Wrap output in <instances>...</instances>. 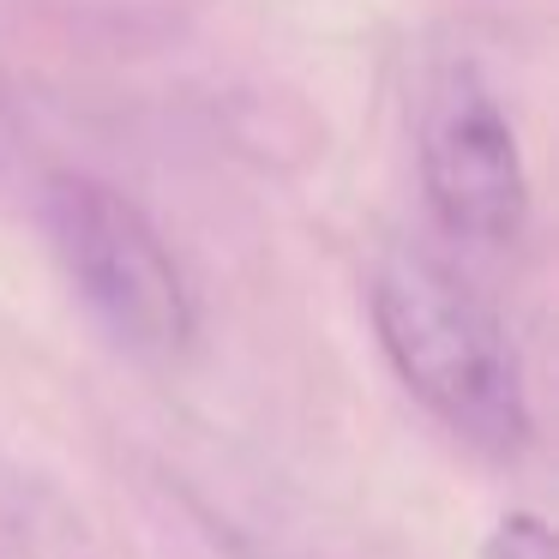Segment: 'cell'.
Segmentation results:
<instances>
[{
	"label": "cell",
	"mask_w": 559,
	"mask_h": 559,
	"mask_svg": "<svg viewBox=\"0 0 559 559\" xmlns=\"http://www.w3.org/2000/svg\"><path fill=\"white\" fill-rule=\"evenodd\" d=\"M373 331L397 379L457 439L511 457L530 445L523 361L499 313L421 247H397L373 271Z\"/></svg>",
	"instance_id": "6da1fadb"
},
{
	"label": "cell",
	"mask_w": 559,
	"mask_h": 559,
	"mask_svg": "<svg viewBox=\"0 0 559 559\" xmlns=\"http://www.w3.org/2000/svg\"><path fill=\"white\" fill-rule=\"evenodd\" d=\"M43 223L55 235L73 289L133 355H181L199 331V307L175 253L127 193L91 175H55L43 193Z\"/></svg>",
	"instance_id": "7a4b0ae2"
},
{
	"label": "cell",
	"mask_w": 559,
	"mask_h": 559,
	"mask_svg": "<svg viewBox=\"0 0 559 559\" xmlns=\"http://www.w3.org/2000/svg\"><path fill=\"white\" fill-rule=\"evenodd\" d=\"M421 181L427 205L457 241L506 247L530 217V181H523L518 133L487 97V85L463 67L433 91L421 121Z\"/></svg>",
	"instance_id": "3957f363"
},
{
	"label": "cell",
	"mask_w": 559,
	"mask_h": 559,
	"mask_svg": "<svg viewBox=\"0 0 559 559\" xmlns=\"http://www.w3.org/2000/svg\"><path fill=\"white\" fill-rule=\"evenodd\" d=\"M481 559H559L554 554V530H547L535 511H511V518L481 542Z\"/></svg>",
	"instance_id": "277c9868"
}]
</instances>
